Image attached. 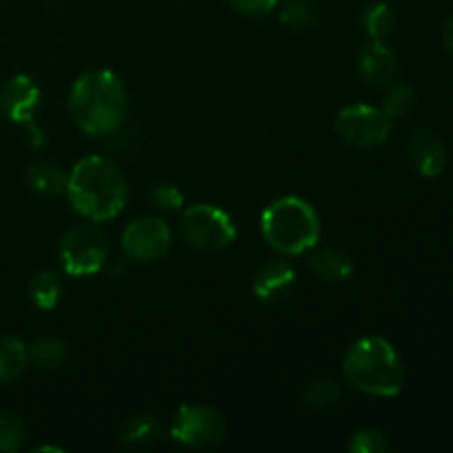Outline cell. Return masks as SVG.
<instances>
[{
	"label": "cell",
	"instance_id": "6da1fadb",
	"mask_svg": "<svg viewBox=\"0 0 453 453\" xmlns=\"http://www.w3.org/2000/svg\"><path fill=\"white\" fill-rule=\"evenodd\" d=\"M66 111L71 122L87 135H111L128 115L127 87L113 71H87L71 87Z\"/></svg>",
	"mask_w": 453,
	"mask_h": 453
},
{
	"label": "cell",
	"instance_id": "7a4b0ae2",
	"mask_svg": "<svg viewBox=\"0 0 453 453\" xmlns=\"http://www.w3.org/2000/svg\"><path fill=\"white\" fill-rule=\"evenodd\" d=\"M71 208L93 224L115 219L128 202V184L118 164L102 155L82 157L66 177Z\"/></svg>",
	"mask_w": 453,
	"mask_h": 453
},
{
	"label": "cell",
	"instance_id": "3957f363",
	"mask_svg": "<svg viewBox=\"0 0 453 453\" xmlns=\"http://www.w3.org/2000/svg\"><path fill=\"white\" fill-rule=\"evenodd\" d=\"M343 374L352 388L374 398H394L405 388V363L383 336H363L343 358Z\"/></svg>",
	"mask_w": 453,
	"mask_h": 453
},
{
	"label": "cell",
	"instance_id": "277c9868",
	"mask_svg": "<svg viewBox=\"0 0 453 453\" xmlns=\"http://www.w3.org/2000/svg\"><path fill=\"white\" fill-rule=\"evenodd\" d=\"M261 234L279 255H305L321 239V219L312 203L296 195H286L264 208Z\"/></svg>",
	"mask_w": 453,
	"mask_h": 453
},
{
	"label": "cell",
	"instance_id": "5b68a950",
	"mask_svg": "<svg viewBox=\"0 0 453 453\" xmlns=\"http://www.w3.org/2000/svg\"><path fill=\"white\" fill-rule=\"evenodd\" d=\"M181 237L199 252H219L233 246L237 226L233 217L215 203H193L181 215Z\"/></svg>",
	"mask_w": 453,
	"mask_h": 453
},
{
	"label": "cell",
	"instance_id": "8992f818",
	"mask_svg": "<svg viewBox=\"0 0 453 453\" xmlns=\"http://www.w3.org/2000/svg\"><path fill=\"white\" fill-rule=\"evenodd\" d=\"M109 259V239L96 224L73 226L60 242V264L69 277H93Z\"/></svg>",
	"mask_w": 453,
	"mask_h": 453
},
{
	"label": "cell",
	"instance_id": "52a82bcc",
	"mask_svg": "<svg viewBox=\"0 0 453 453\" xmlns=\"http://www.w3.org/2000/svg\"><path fill=\"white\" fill-rule=\"evenodd\" d=\"M228 423L224 414L203 403H186L175 411L171 425V438L190 449H211L224 442Z\"/></svg>",
	"mask_w": 453,
	"mask_h": 453
},
{
	"label": "cell",
	"instance_id": "ba28073f",
	"mask_svg": "<svg viewBox=\"0 0 453 453\" xmlns=\"http://www.w3.org/2000/svg\"><path fill=\"white\" fill-rule=\"evenodd\" d=\"M336 135L357 149H376L392 133V119L380 106L349 104L334 119Z\"/></svg>",
	"mask_w": 453,
	"mask_h": 453
},
{
	"label": "cell",
	"instance_id": "9c48e42d",
	"mask_svg": "<svg viewBox=\"0 0 453 453\" xmlns=\"http://www.w3.org/2000/svg\"><path fill=\"white\" fill-rule=\"evenodd\" d=\"M173 246V230L166 219L155 215L133 219L122 233V252L137 264H153L164 259Z\"/></svg>",
	"mask_w": 453,
	"mask_h": 453
},
{
	"label": "cell",
	"instance_id": "30bf717a",
	"mask_svg": "<svg viewBox=\"0 0 453 453\" xmlns=\"http://www.w3.org/2000/svg\"><path fill=\"white\" fill-rule=\"evenodd\" d=\"M40 97L38 84L29 75L18 73L0 87V111L12 122L29 124L40 109Z\"/></svg>",
	"mask_w": 453,
	"mask_h": 453
},
{
	"label": "cell",
	"instance_id": "8fae6325",
	"mask_svg": "<svg viewBox=\"0 0 453 453\" xmlns=\"http://www.w3.org/2000/svg\"><path fill=\"white\" fill-rule=\"evenodd\" d=\"M296 273L286 259H273L257 270L252 279V292L259 301H279L292 292Z\"/></svg>",
	"mask_w": 453,
	"mask_h": 453
},
{
	"label": "cell",
	"instance_id": "7c38bea8",
	"mask_svg": "<svg viewBox=\"0 0 453 453\" xmlns=\"http://www.w3.org/2000/svg\"><path fill=\"white\" fill-rule=\"evenodd\" d=\"M410 162L420 177L434 180L447 166V146L432 131H418L410 142Z\"/></svg>",
	"mask_w": 453,
	"mask_h": 453
},
{
	"label": "cell",
	"instance_id": "4fadbf2b",
	"mask_svg": "<svg viewBox=\"0 0 453 453\" xmlns=\"http://www.w3.org/2000/svg\"><path fill=\"white\" fill-rule=\"evenodd\" d=\"M357 66L361 78L367 82H389L396 75L398 58L383 40H372V42L363 44L361 51H358Z\"/></svg>",
	"mask_w": 453,
	"mask_h": 453
},
{
	"label": "cell",
	"instance_id": "5bb4252c",
	"mask_svg": "<svg viewBox=\"0 0 453 453\" xmlns=\"http://www.w3.org/2000/svg\"><path fill=\"white\" fill-rule=\"evenodd\" d=\"M310 270H314L321 281L327 283H341L348 281L354 274L352 257L348 252L339 250V248H323V250H314L308 257Z\"/></svg>",
	"mask_w": 453,
	"mask_h": 453
},
{
	"label": "cell",
	"instance_id": "9a60e30c",
	"mask_svg": "<svg viewBox=\"0 0 453 453\" xmlns=\"http://www.w3.org/2000/svg\"><path fill=\"white\" fill-rule=\"evenodd\" d=\"M66 173L58 164L35 162L27 168V184L34 193L44 197H60L66 190Z\"/></svg>",
	"mask_w": 453,
	"mask_h": 453
},
{
	"label": "cell",
	"instance_id": "2e32d148",
	"mask_svg": "<svg viewBox=\"0 0 453 453\" xmlns=\"http://www.w3.org/2000/svg\"><path fill=\"white\" fill-rule=\"evenodd\" d=\"M29 363V349L20 339L0 334V385L13 383Z\"/></svg>",
	"mask_w": 453,
	"mask_h": 453
},
{
	"label": "cell",
	"instance_id": "e0dca14e",
	"mask_svg": "<svg viewBox=\"0 0 453 453\" xmlns=\"http://www.w3.org/2000/svg\"><path fill=\"white\" fill-rule=\"evenodd\" d=\"M29 299L38 310H53L62 299V279L51 270H40L29 281Z\"/></svg>",
	"mask_w": 453,
	"mask_h": 453
},
{
	"label": "cell",
	"instance_id": "ac0fdd59",
	"mask_svg": "<svg viewBox=\"0 0 453 453\" xmlns=\"http://www.w3.org/2000/svg\"><path fill=\"white\" fill-rule=\"evenodd\" d=\"M162 436V425L155 420V416L140 414L128 418L119 429V442L128 447L153 445Z\"/></svg>",
	"mask_w": 453,
	"mask_h": 453
},
{
	"label": "cell",
	"instance_id": "d6986e66",
	"mask_svg": "<svg viewBox=\"0 0 453 453\" xmlns=\"http://www.w3.org/2000/svg\"><path fill=\"white\" fill-rule=\"evenodd\" d=\"M27 349H29V361L38 370H58L69 357L66 343L58 336H40Z\"/></svg>",
	"mask_w": 453,
	"mask_h": 453
},
{
	"label": "cell",
	"instance_id": "ffe728a7",
	"mask_svg": "<svg viewBox=\"0 0 453 453\" xmlns=\"http://www.w3.org/2000/svg\"><path fill=\"white\" fill-rule=\"evenodd\" d=\"M361 25L372 40H383L396 27V13L388 3H370L363 9Z\"/></svg>",
	"mask_w": 453,
	"mask_h": 453
},
{
	"label": "cell",
	"instance_id": "44dd1931",
	"mask_svg": "<svg viewBox=\"0 0 453 453\" xmlns=\"http://www.w3.org/2000/svg\"><path fill=\"white\" fill-rule=\"evenodd\" d=\"M279 20L295 31H308L319 22V13L310 0H288L279 9Z\"/></svg>",
	"mask_w": 453,
	"mask_h": 453
},
{
	"label": "cell",
	"instance_id": "7402d4cb",
	"mask_svg": "<svg viewBox=\"0 0 453 453\" xmlns=\"http://www.w3.org/2000/svg\"><path fill=\"white\" fill-rule=\"evenodd\" d=\"M416 102V93L410 84L405 82H396L388 88V93L383 96V104L380 109L385 111L389 119H401L410 113V109L414 106Z\"/></svg>",
	"mask_w": 453,
	"mask_h": 453
},
{
	"label": "cell",
	"instance_id": "603a6c76",
	"mask_svg": "<svg viewBox=\"0 0 453 453\" xmlns=\"http://www.w3.org/2000/svg\"><path fill=\"white\" fill-rule=\"evenodd\" d=\"M341 385L332 379H314L303 389V403L314 410H326L339 403Z\"/></svg>",
	"mask_w": 453,
	"mask_h": 453
},
{
	"label": "cell",
	"instance_id": "cb8c5ba5",
	"mask_svg": "<svg viewBox=\"0 0 453 453\" xmlns=\"http://www.w3.org/2000/svg\"><path fill=\"white\" fill-rule=\"evenodd\" d=\"M27 427L16 414L0 411V453H16L25 447Z\"/></svg>",
	"mask_w": 453,
	"mask_h": 453
},
{
	"label": "cell",
	"instance_id": "d4e9b609",
	"mask_svg": "<svg viewBox=\"0 0 453 453\" xmlns=\"http://www.w3.org/2000/svg\"><path fill=\"white\" fill-rule=\"evenodd\" d=\"M149 202L150 206L157 208L159 212L171 215V212L181 211V206H184V193H181L175 184H166V181H164V184H155L153 188L149 190Z\"/></svg>",
	"mask_w": 453,
	"mask_h": 453
},
{
	"label": "cell",
	"instance_id": "484cf974",
	"mask_svg": "<svg viewBox=\"0 0 453 453\" xmlns=\"http://www.w3.org/2000/svg\"><path fill=\"white\" fill-rule=\"evenodd\" d=\"M348 449L352 453H388L389 441L379 429L365 427L354 434L352 441L348 442Z\"/></svg>",
	"mask_w": 453,
	"mask_h": 453
},
{
	"label": "cell",
	"instance_id": "4316f807",
	"mask_svg": "<svg viewBox=\"0 0 453 453\" xmlns=\"http://www.w3.org/2000/svg\"><path fill=\"white\" fill-rule=\"evenodd\" d=\"M226 3L243 16H265L277 9L279 0H226Z\"/></svg>",
	"mask_w": 453,
	"mask_h": 453
},
{
	"label": "cell",
	"instance_id": "83f0119b",
	"mask_svg": "<svg viewBox=\"0 0 453 453\" xmlns=\"http://www.w3.org/2000/svg\"><path fill=\"white\" fill-rule=\"evenodd\" d=\"M27 135H29V144L31 146H42L44 142H47V137H44V131L38 127V124L29 122L27 124Z\"/></svg>",
	"mask_w": 453,
	"mask_h": 453
},
{
	"label": "cell",
	"instance_id": "f1b7e54d",
	"mask_svg": "<svg viewBox=\"0 0 453 453\" xmlns=\"http://www.w3.org/2000/svg\"><path fill=\"white\" fill-rule=\"evenodd\" d=\"M442 42H445V47L449 51H453V13L447 18L445 25H442Z\"/></svg>",
	"mask_w": 453,
	"mask_h": 453
}]
</instances>
